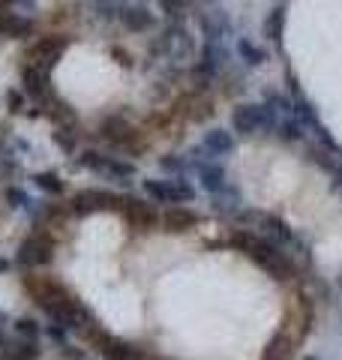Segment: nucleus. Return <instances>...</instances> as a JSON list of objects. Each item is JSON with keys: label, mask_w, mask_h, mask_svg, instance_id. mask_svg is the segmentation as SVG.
<instances>
[{"label": "nucleus", "mask_w": 342, "mask_h": 360, "mask_svg": "<svg viewBox=\"0 0 342 360\" xmlns=\"http://www.w3.org/2000/svg\"><path fill=\"white\" fill-rule=\"evenodd\" d=\"M30 180H33V186H37L42 195H49V198H61L66 193V186H63V180H61L57 172H37Z\"/></svg>", "instance_id": "24"}, {"label": "nucleus", "mask_w": 342, "mask_h": 360, "mask_svg": "<svg viewBox=\"0 0 342 360\" xmlns=\"http://www.w3.org/2000/svg\"><path fill=\"white\" fill-rule=\"evenodd\" d=\"M291 352V342L285 340V336H277L270 345H267V352H265V360H285Z\"/></svg>", "instance_id": "32"}, {"label": "nucleus", "mask_w": 342, "mask_h": 360, "mask_svg": "<svg viewBox=\"0 0 342 360\" xmlns=\"http://www.w3.org/2000/svg\"><path fill=\"white\" fill-rule=\"evenodd\" d=\"M37 0H0V6H33Z\"/></svg>", "instance_id": "36"}, {"label": "nucleus", "mask_w": 342, "mask_h": 360, "mask_svg": "<svg viewBox=\"0 0 342 360\" xmlns=\"http://www.w3.org/2000/svg\"><path fill=\"white\" fill-rule=\"evenodd\" d=\"M159 6H163V13L168 18H177L186 13V0H159Z\"/></svg>", "instance_id": "34"}, {"label": "nucleus", "mask_w": 342, "mask_h": 360, "mask_svg": "<svg viewBox=\"0 0 342 360\" xmlns=\"http://www.w3.org/2000/svg\"><path fill=\"white\" fill-rule=\"evenodd\" d=\"M123 195L108 193V189H82V193L70 195V213L75 217H90L99 210H120Z\"/></svg>", "instance_id": "9"}, {"label": "nucleus", "mask_w": 342, "mask_h": 360, "mask_svg": "<svg viewBox=\"0 0 342 360\" xmlns=\"http://www.w3.org/2000/svg\"><path fill=\"white\" fill-rule=\"evenodd\" d=\"M21 90L25 96H30L37 108H45L54 103V90H51V70L37 63H25L21 66Z\"/></svg>", "instance_id": "10"}, {"label": "nucleus", "mask_w": 342, "mask_h": 360, "mask_svg": "<svg viewBox=\"0 0 342 360\" xmlns=\"http://www.w3.org/2000/svg\"><path fill=\"white\" fill-rule=\"evenodd\" d=\"M228 63V49L222 42H204V49L198 54V63H196V78L201 87H208L216 75L225 70Z\"/></svg>", "instance_id": "12"}, {"label": "nucleus", "mask_w": 342, "mask_h": 360, "mask_svg": "<svg viewBox=\"0 0 342 360\" xmlns=\"http://www.w3.org/2000/svg\"><path fill=\"white\" fill-rule=\"evenodd\" d=\"M82 336H84L87 345L94 348V352H96L102 360H151V357L144 354V348L132 345V342H127V340H120V336H114V333H108V330H102L99 324L87 328Z\"/></svg>", "instance_id": "4"}, {"label": "nucleus", "mask_w": 342, "mask_h": 360, "mask_svg": "<svg viewBox=\"0 0 342 360\" xmlns=\"http://www.w3.org/2000/svg\"><path fill=\"white\" fill-rule=\"evenodd\" d=\"M234 49H237V58H241L246 66H261L267 60V51L261 49V45H255L253 39H237Z\"/></svg>", "instance_id": "26"}, {"label": "nucleus", "mask_w": 342, "mask_h": 360, "mask_svg": "<svg viewBox=\"0 0 342 360\" xmlns=\"http://www.w3.org/2000/svg\"><path fill=\"white\" fill-rule=\"evenodd\" d=\"M66 333H70V330L61 328V324H54V321L45 324V336H49L54 345H66V342H70V336H66Z\"/></svg>", "instance_id": "33"}, {"label": "nucleus", "mask_w": 342, "mask_h": 360, "mask_svg": "<svg viewBox=\"0 0 342 360\" xmlns=\"http://www.w3.org/2000/svg\"><path fill=\"white\" fill-rule=\"evenodd\" d=\"M246 219H255V225L261 229V238H267L270 243H277L279 250H289V246L298 243V238H294V231H291V225L285 222V219H279V217H273V213H255V210H249Z\"/></svg>", "instance_id": "13"}, {"label": "nucleus", "mask_w": 342, "mask_h": 360, "mask_svg": "<svg viewBox=\"0 0 342 360\" xmlns=\"http://www.w3.org/2000/svg\"><path fill=\"white\" fill-rule=\"evenodd\" d=\"M70 49V37H57V33H49V37H39L37 42H30L27 49V63L45 66V70H54L57 60L66 54Z\"/></svg>", "instance_id": "11"}, {"label": "nucleus", "mask_w": 342, "mask_h": 360, "mask_svg": "<svg viewBox=\"0 0 342 360\" xmlns=\"http://www.w3.org/2000/svg\"><path fill=\"white\" fill-rule=\"evenodd\" d=\"M196 172H198V184L204 193H220V189L228 186V174H225V168L220 162H213V160H198L196 162Z\"/></svg>", "instance_id": "16"}, {"label": "nucleus", "mask_w": 342, "mask_h": 360, "mask_svg": "<svg viewBox=\"0 0 342 360\" xmlns=\"http://www.w3.org/2000/svg\"><path fill=\"white\" fill-rule=\"evenodd\" d=\"M4 201L13 210H30L33 207V198H30V193L27 189H21L18 184H6L4 186Z\"/></svg>", "instance_id": "28"}, {"label": "nucleus", "mask_w": 342, "mask_h": 360, "mask_svg": "<svg viewBox=\"0 0 342 360\" xmlns=\"http://www.w3.org/2000/svg\"><path fill=\"white\" fill-rule=\"evenodd\" d=\"M25 288L33 295L37 307L49 315V321L61 324V328H66L70 333H84L87 328H94V324H96L94 312H90L70 288L61 285V283H54V279L27 276Z\"/></svg>", "instance_id": "1"}, {"label": "nucleus", "mask_w": 342, "mask_h": 360, "mask_svg": "<svg viewBox=\"0 0 342 360\" xmlns=\"http://www.w3.org/2000/svg\"><path fill=\"white\" fill-rule=\"evenodd\" d=\"M0 321H4V312H0Z\"/></svg>", "instance_id": "41"}, {"label": "nucleus", "mask_w": 342, "mask_h": 360, "mask_svg": "<svg viewBox=\"0 0 342 360\" xmlns=\"http://www.w3.org/2000/svg\"><path fill=\"white\" fill-rule=\"evenodd\" d=\"M153 51H156V54H165L171 63L189 60V58H192V37H189V30L171 21V25L156 37Z\"/></svg>", "instance_id": "8"}, {"label": "nucleus", "mask_w": 342, "mask_h": 360, "mask_svg": "<svg viewBox=\"0 0 342 360\" xmlns=\"http://www.w3.org/2000/svg\"><path fill=\"white\" fill-rule=\"evenodd\" d=\"M118 18H120V25L132 33H144V30L153 27V13L144 6H123L118 13Z\"/></svg>", "instance_id": "19"}, {"label": "nucleus", "mask_w": 342, "mask_h": 360, "mask_svg": "<svg viewBox=\"0 0 342 360\" xmlns=\"http://www.w3.org/2000/svg\"><path fill=\"white\" fill-rule=\"evenodd\" d=\"M102 139L106 141H111V144H118V148H123V144H129L132 141V127L123 117H106L102 120Z\"/></svg>", "instance_id": "22"}, {"label": "nucleus", "mask_w": 342, "mask_h": 360, "mask_svg": "<svg viewBox=\"0 0 342 360\" xmlns=\"http://www.w3.org/2000/svg\"><path fill=\"white\" fill-rule=\"evenodd\" d=\"M232 129L237 135H255V132H270L277 129V115L267 105L258 103H241L232 108Z\"/></svg>", "instance_id": "7"}, {"label": "nucleus", "mask_w": 342, "mask_h": 360, "mask_svg": "<svg viewBox=\"0 0 342 360\" xmlns=\"http://www.w3.org/2000/svg\"><path fill=\"white\" fill-rule=\"evenodd\" d=\"M192 165V160L189 156H177V153H171V156H163L159 160V168H163L165 174H171V177H180V174H186V168Z\"/></svg>", "instance_id": "30"}, {"label": "nucleus", "mask_w": 342, "mask_h": 360, "mask_svg": "<svg viewBox=\"0 0 342 360\" xmlns=\"http://www.w3.org/2000/svg\"><path fill=\"white\" fill-rule=\"evenodd\" d=\"M0 37L6 39H30L33 37V18L21 13H6L0 9Z\"/></svg>", "instance_id": "17"}, {"label": "nucleus", "mask_w": 342, "mask_h": 360, "mask_svg": "<svg viewBox=\"0 0 342 360\" xmlns=\"http://www.w3.org/2000/svg\"><path fill=\"white\" fill-rule=\"evenodd\" d=\"M13 264H15V262H9V258H4V255H0V276H4V274H9V270H13Z\"/></svg>", "instance_id": "37"}, {"label": "nucleus", "mask_w": 342, "mask_h": 360, "mask_svg": "<svg viewBox=\"0 0 342 360\" xmlns=\"http://www.w3.org/2000/svg\"><path fill=\"white\" fill-rule=\"evenodd\" d=\"M303 360H318V357H303Z\"/></svg>", "instance_id": "40"}, {"label": "nucleus", "mask_w": 342, "mask_h": 360, "mask_svg": "<svg viewBox=\"0 0 342 360\" xmlns=\"http://www.w3.org/2000/svg\"><path fill=\"white\" fill-rule=\"evenodd\" d=\"M6 345H9V342H6V333H4V330H0V352H4V348H6Z\"/></svg>", "instance_id": "39"}, {"label": "nucleus", "mask_w": 342, "mask_h": 360, "mask_svg": "<svg viewBox=\"0 0 342 360\" xmlns=\"http://www.w3.org/2000/svg\"><path fill=\"white\" fill-rule=\"evenodd\" d=\"M13 330L21 336V340H39V333L45 330L42 324L33 319V315H21V319L13 321Z\"/></svg>", "instance_id": "29"}, {"label": "nucleus", "mask_w": 342, "mask_h": 360, "mask_svg": "<svg viewBox=\"0 0 342 360\" xmlns=\"http://www.w3.org/2000/svg\"><path fill=\"white\" fill-rule=\"evenodd\" d=\"M159 225L171 234L189 231V229L198 225V213L192 207H186V205H171V207H165V213H159Z\"/></svg>", "instance_id": "15"}, {"label": "nucleus", "mask_w": 342, "mask_h": 360, "mask_svg": "<svg viewBox=\"0 0 342 360\" xmlns=\"http://www.w3.org/2000/svg\"><path fill=\"white\" fill-rule=\"evenodd\" d=\"M144 195L153 201V205H189L196 198V186L180 174V177H147L141 180Z\"/></svg>", "instance_id": "5"}, {"label": "nucleus", "mask_w": 342, "mask_h": 360, "mask_svg": "<svg viewBox=\"0 0 342 360\" xmlns=\"http://www.w3.org/2000/svg\"><path fill=\"white\" fill-rule=\"evenodd\" d=\"M201 30H204V42H222L228 33H232V25H228L225 13L213 9V13L201 15Z\"/></svg>", "instance_id": "20"}, {"label": "nucleus", "mask_w": 342, "mask_h": 360, "mask_svg": "<svg viewBox=\"0 0 342 360\" xmlns=\"http://www.w3.org/2000/svg\"><path fill=\"white\" fill-rule=\"evenodd\" d=\"M303 127L294 117H282V120H277V135L282 141H300L303 139Z\"/></svg>", "instance_id": "31"}, {"label": "nucleus", "mask_w": 342, "mask_h": 360, "mask_svg": "<svg viewBox=\"0 0 342 360\" xmlns=\"http://www.w3.org/2000/svg\"><path fill=\"white\" fill-rule=\"evenodd\" d=\"M228 246H234L237 252H243L249 262L258 264L261 270H267L273 279H291L298 274V267L291 264V258L285 255L277 243H270L267 238H261V234H253V231H232V238H228Z\"/></svg>", "instance_id": "2"}, {"label": "nucleus", "mask_w": 342, "mask_h": 360, "mask_svg": "<svg viewBox=\"0 0 342 360\" xmlns=\"http://www.w3.org/2000/svg\"><path fill=\"white\" fill-rule=\"evenodd\" d=\"M6 105H9V111H13V115H18L21 108H25V90H6Z\"/></svg>", "instance_id": "35"}, {"label": "nucleus", "mask_w": 342, "mask_h": 360, "mask_svg": "<svg viewBox=\"0 0 342 360\" xmlns=\"http://www.w3.org/2000/svg\"><path fill=\"white\" fill-rule=\"evenodd\" d=\"M330 174H334V180H336V186L342 189V165H336V168H334V172H330Z\"/></svg>", "instance_id": "38"}, {"label": "nucleus", "mask_w": 342, "mask_h": 360, "mask_svg": "<svg viewBox=\"0 0 342 360\" xmlns=\"http://www.w3.org/2000/svg\"><path fill=\"white\" fill-rule=\"evenodd\" d=\"M120 213L127 217V222L132 225V229H139V231H151V229H156V225H159V213L153 210V205H147V201H139V198L123 195Z\"/></svg>", "instance_id": "14"}, {"label": "nucleus", "mask_w": 342, "mask_h": 360, "mask_svg": "<svg viewBox=\"0 0 342 360\" xmlns=\"http://www.w3.org/2000/svg\"><path fill=\"white\" fill-rule=\"evenodd\" d=\"M213 210L216 213H222V217H234L237 210L243 207V195H241V189L228 184L225 189H220V193H213Z\"/></svg>", "instance_id": "21"}, {"label": "nucleus", "mask_w": 342, "mask_h": 360, "mask_svg": "<svg viewBox=\"0 0 342 360\" xmlns=\"http://www.w3.org/2000/svg\"><path fill=\"white\" fill-rule=\"evenodd\" d=\"M282 33H285V6H273L270 15L265 18V37L270 42H282Z\"/></svg>", "instance_id": "27"}, {"label": "nucleus", "mask_w": 342, "mask_h": 360, "mask_svg": "<svg viewBox=\"0 0 342 360\" xmlns=\"http://www.w3.org/2000/svg\"><path fill=\"white\" fill-rule=\"evenodd\" d=\"M75 168H84V172L96 174L102 180H108L114 186H129L139 168H135L129 160H120V156H111V153H102V150H82L75 156Z\"/></svg>", "instance_id": "3"}, {"label": "nucleus", "mask_w": 342, "mask_h": 360, "mask_svg": "<svg viewBox=\"0 0 342 360\" xmlns=\"http://www.w3.org/2000/svg\"><path fill=\"white\" fill-rule=\"evenodd\" d=\"M51 139L54 144L61 148L63 153H75L78 148V132H75V123H54V132H51Z\"/></svg>", "instance_id": "25"}, {"label": "nucleus", "mask_w": 342, "mask_h": 360, "mask_svg": "<svg viewBox=\"0 0 342 360\" xmlns=\"http://www.w3.org/2000/svg\"><path fill=\"white\" fill-rule=\"evenodd\" d=\"M51 262H54V240L45 231H33L15 250V264L25 270V274H37V270L49 267Z\"/></svg>", "instance_id": "6"}, {"label": "nucleus", "mask_w": 342, "mask_h": 360, "mask_svg": "<svg viewBox=\"0 0 342 360\" xmlns=\"http://www.w3.org/2000/svg\"><path fill=\"white\" fill-rule=\"evenodd\" d=\"M42 348L39 340H21V342H9L4 352H0V360H39Z\"/></svg>", "instance_id": "23"}, {"label": "nucleus", "mask_w": 342, "mask_h": 360, "mask_svg": "<svg viewBox=\"0 0 342 360\" xmlns=\"http://www.w3.org/2000/svg\"><path fill=\"white\" fill-rule=\"evenodd\" d=\"M201 150L210 156V160H216V156H225V153H232L234 150V135L222 129V127H213L204 132V139H201Z\"/></svg>", "instance_id": "18"}]
</instances>
